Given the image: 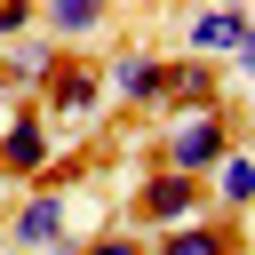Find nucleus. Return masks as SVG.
Segmentation results:
<instances>
[{"label": "nucleus", "mask_w": 255, "mask_h": 255, "mask_svg": "<svg viewBox=\"0 0 255 255\" xmlns=\"http://www.w3.org/2000/svg\"><path fill=\"white\" fill-rule=\"evenodd\" d=\"M231 151H239V128H231V112L215 104V112H183V120L159 135V159H151V167H175V175L207 183V175H215Z\"/></svg>", "instance_id": "nucleus-1"}, {"label": "nucleus", "mask_w": 255, "mask_h": 255, "mask_svg": "<svg viewBox=\"0 0 255 255\" xmlns=\"http://www.w3.org/2000/svg\"><path fill=\"white\" fill-rule=\"evenodd\" d=\"M199 215H207V183H191L175 167H151L135 183V199H128V223H143V231H183Z\"/></svg>", "instance_id": "nucleus-2"}, {"label": "nucleus", "mask_w": 255, "mask_h": 255, "mask_svg": "<svg viewBox=\"0 0 255 255\" xmlns=\"http://www.w3.org/2000/svg\"><path fill=\"white\" fill-rule=\"evenodd\" d=\"M96 104H104V64H88V56H72V48H64V56H56V72L40 80L32 112H40V120H88Z\"/></svg>", "instance_id": "nucleus-3"}, {"label": "nucleus", "mask_w": 255, "mask_h": 255, "mask_svg": "<svg viewBox=\"0 0 255 255\" xmlns=\"http://www.w3.org/2000/svg\"><path fill=\"white\" fill-rule=\"evenodd\" d=\"M104 96H120L128 112H159L167 104V56L159 48H128L104 64Z\"/></svg>", "instance_id": "nucleus-4"}, {"label": "nucleus", "mask_w": 255, "mask_h": 255, "mask_svg": "<svg viewBox=\"0 0 255 255\" xmlns=\"http://www.w3.org/2000/svg\"><path fill=\"white\" fill-rule=\"evenodd\" d=\"M48 159H56V135H48V120H40L32 104H16V112H8V128H0V175H24V183H32Z\"/></svg>", "instance_id": "nucleus-5"}, {"label": "nucleus", "mask_w": 255, "mask_h": 255, "mask_svg": "<svg viewBox=\"0 0 255 255\" xmlns=\"http://www.w3.org/2000/svg\"><path fill=\"white\" fill-rule=\"evenodd\" d=\"M64 215H72V199L64 191H40L32 183V199L8 215V247H24V255H48L56 239H64Z\"/></svg>", "instance_id": "nucleus-6"}, {"label": "nucleus", "mask_w": 255, "mask_h": 255, "mask_svg": "<svg viewBox=\"0 0 255 255\" xmlns=\"http://www.w3.org/2000/svg\"><path fill=\"white\" fill-rule=\"evenodd\" d=\"M247 32H255L247 8H199V16H183V56H199V64L207 56H231Z\"/></svg>", "instance_id": "nucleus-7"}, {"label": "nucleus", "mask_w": 255, "mask_h": 255, "mask_svg": "<svg viewBox=\"0 0 255 255\" xmlns=\"http://www.w3.org/2000/svg\"><path fill=\"white\" fill-rule=\"evenodd\" d=\"M151 255H247V231H239L231 215H199V223H183V231H159Z\"/></svg>", "instance_id": "nucleus-8"}, {"label": "nucleus", "mask_w": 255, "mask_h": 255, "mask_svg": "<svg viewBox=\"0 0 255 255\" xmlns=\"http://www.w3.org/2000/svg\"><path fill=\"white\" fill-rule=\"evenodd\" d=\"M223 104V80H215V64H199V56H167V104L159 112H215Z\"/></svg>", "instance_id": "nucleus-9"}, {"label": "nucleus", "mask_w": 255, "mask_h": 255, "mask_svg": "<svg viewBox=\"0 0 255 255\" xmlns=\"http://www.w3.org/2000/svg\"><path fill=\"white\" fill-rule=\"evenodd\" d=\"M247 207H255V159H247V143H239V151L207 175V215H231V223H239Z\"/></svg>", "instance_id": "nucleus-10"}, {"label": "nucleus", "mask_w": 255, "mask_h": 255, "mask_svg": "<svg viewBox=\"0 0 255 255\" xmlns=\"http://www.w3.org/2000/svg\"><path fill=\"white\" fill-rule=\"evenodd\" d=\"M56 56H64L56 40H16V48L0 56V80H8V88H32V96H40V80L56 72Z\"/></svg>", "instance_id": "nucleus-11"}, {"label": "nucleus", "mask_w": 255, "mask_h": 255, "mask_svg": "<svg viewBox=\"0 0 255 255\" xmlns=\"http://www.w3.org/2000/svg\"><path fill=\"white\" fill-rule=\"evenodd\" d=\"M96 24H104V8H96V0H56V8H48V32H56V48H64V40H88Z\"/></svg>", "instance_id": "nucleus-12"}, {"label": "nucleus", "mask_w": 255, "mask_h": 255, "mask_svg": "<svg viewBox=\"0 0 255 255\" xmlns=\"http://www.w3.org/2000/svg\"><path fill=\"white\" fill-rule=\"evenodd\" d=\"M80 255H151V239L143 231H96V239H80Z\"/></svg>", "instance_id": "nucleus-13"}, {"label": "nucleus", "mask_w": 255, "mask_h": 255, "mask_svg": "<svg viewBox=\"0 0 255 255\" xmlns=\"http://www.w3.org/2000/svg\"><path fill=\"white\" fill-rule=\"evenodd\" d=\"M24 32H32V8H24V0H0V56H8Z\"/></svg>", "instance_id": "nucleus-14"}, {"label": "nucleus", "mask_w": 255, "mask_h": 255, "mask_svg": "<svg viewBox=\"0 0 255 255\" xmlns=\"http://www.w3.org/2000/svg\"><path fill=\"white\" fill-rule=\"evenodd\" d=\"M231 64H239V72H247V80H255V32H247V40H239V48H231Z\"/></svg>", "instance_id": "nucleus-15"}, {"label": "nucleus", "mask_w": 255, "mask_h": 255, "mask_svg": "<svg viewBox=\"0 0 255 255\" xmlns=\"http://www.w3.org/2000/svg\"><path fill=\"white\" fill-rule=\"evenodd\" d=\"M247 159H255V143H247Z\"/></svg>", "instance_id": "nucleus-16"}]
</instances>
